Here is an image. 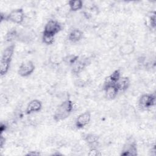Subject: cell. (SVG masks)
<instances>
[{
	"instance_id": "5b68a950",
	"label": "cell",
	"mask_w": 156,
	"mask_h": 156,
	"mask_svg": "<svg viewBox=\"0 0 156 156\" xmlns=\"http://www.w3.org/2000/svg\"><path fill=\"white\" fill-rule=\"evenodd\" d=\"M62 30V24L55 20H50L45 24L43 33L55 36Z\"/></svg>"
},
{
	"instance_id": "7402d4cb",
	"label": "cell",
	"mask_w": 156,
	"mask_h": 156,
	"mask_svg": "<svg viewBox=\"0 0 156 156\" xmlns=\"http://www.w3.org/2000/svg\"><path fill=\"white\" fill-rule=\"evenodd\" d=\"M88 155L90 156H99V155H101L102 154L96 147H90L89 152L88 153Z\"/></svg>"
},
{
	"instance_id": "484cf974",
	"label": "cell",
	"mask_w": 156,
	"mask_h": 156,
	"mask_svg": "<svg viewBox=\"0 0 156 156\" xmlns=\"http://www.w3.org/2000/svg\"><path fill=\"white\" fill-rule=\"evenodd\" d=\"M6 17L7 15L3 13H1V22H2L3 21H6Z\"/></svg>"
},
{
	"instance_id": "8fae6325",
	"label": "cell",
	"mask_w": 156,
	"mask_h": 156,
	"mask_svg": "<svg viewBox=\"0 0 156 156\" xmlns=\"http://www.w3.org/2000/svg\"><path fill=\"white\" fill-rule=\"evenodd\" d=\"M42 108V103L38 99H33L30 101L26 108L25 112L26 115H30L34 113L38 112Z\"/></svg>"
},
{
	"instance_id": "9c48e42d",
	"label": "cell",
	"mask_w": 156,
	"mask_h": 156,
	"mask_svg": "<svg viewBox=\"0 0 156 156\" xmlns=\"http://www.w3.org/2000/svg\"><path fill=\"white\" fill-rule=\"evenodd\" d=\"M90 63L89 59L88 58H79V60L72 66L71 73L76 76H78L82 73L85 68Z\"/></svg>"
},
{
	"instance_id": "9a60e30c",
	"label": "cell",
	"mask_w": 156,
	"mask_h": 156,
	"mask_svg": "<svg viewBox=\"0 0 156 156\" xmlns=\"http://www.w3.org/2000/svg\"><path fill=\"white\" fill-rule=\"evenodd\" d=\"M130 83V79L128 77H121L116 85L119 91L124 92L129 88Z\"/></svg>"
},
{
	"instance_id": "ac0fdd59",
	"label": "cell",
	"mask_w": 156,
	"mask_h": 156,
	"mask_svg": "<svg viewBox=\"0 0 156 156\" xmlns=\"http://www.w3.org/2000/svg\"><path fill=\"white\" fill-rule=\"evenodd\" d=\"M19 34L18 33L17 30L13 28L10 29L5 34V40L7 42H12L15 40L18 39Z\"/></svg>"
},
{
	"instance_id": "d6986e66",
	"label": "cell",
	"mask_w": 156,
	"mask_h": 156,
	"mask_svg": "<svg viewBox=\"0 0 156 156\" xmlns=\"http://www.w3.org/2000/svg\"><path fill=\"white\" fill-rule=\"evenodd\" d=\"M79 58V57L74 54H68L63 58V62L67 65L72 66Z\"/></svg>"
},
{
	"instance_id": "603a6c76",
	"label": "cell",
	"mask_w": 156,
	"mask_h": 156,
	"mask_svg": "<svg viewBox=\"0 0 156 156\" xmlns=\"http://www.w3.org/2000/svg\"><path fill=\"white\" fill-rule=\"evenodd\" d=\"M26 155L27 156H39L41 155V153L40 151H29Z\"/></svg>"
},
{
	"instance_id": "7a4b0ae2",
	"label": "cell",
	"mask_w": 156,
	"mask_h": 156,
	"mask_svg": "<svg viewBox=\"0 0 156 156\" xmlns=\"http://www.w3.org/2000/svg\"><path fill=\"white\" fill-rule=\"evenodd\" d=\"M74 108V103L70 99L63 101L55 110L53 115L54 121L59 122L66 119L72 113Z\"/></svg>"
},
{
	"instance_id": "30bf717a",
	"label": "cell",
	"mask_w": 156,
	"mask_h": 156,
	"mask_svg": "<svg viewBox=\"0 0 156 156\" xmlns=\"http://www.w3.org/2000/svg\"><path fill=\"white\" fill-rule=\"evenodd\" d=\"M91 121V113L88 111H86L80 114L76 118L75 126L77 129H81L87 126Z\"/></svg>"
},
{
	"instance_id": "4fadbf2b",
	"label": "cell",
	"mask_w": 156,
	"mask_h": 156,
	"mask_svg": "<svg viewBox=\"0 0 156 156\" xmlns=\"http://www.w3.org/2000/svg\"><path fill=\"white\" fill-rule=\"evenodd\" d=\"M83 140L90 146L96 147L99 143V136L94 133H85L83 136Z\"/></svg>"
},
{
	"instance_id": "7c38bea8",
	"label": "cell",
	"mask_w": 156,
	"mask_h": 156,
	"mask_svg": "<svg viewBox=\"0 0 156 156\" xmlns=\"http://www.w3.org/2000/svg\"><path fill=\"white\" fill-rule=\"evenodd\" d=\"M135 47L132 43L127 42L122 44L119 48V52L122 56L129 55L134 52Z\"/></svg>"
},
{
	"instance_id": "8992f818",
	"label": "cell",
	"mask_w": 156,
	"mask_h": 156,
	"mask_svg": "<svg viewBox=\"0 0 156 156\" xmlns=\"http://www.w3.org/2000/svg\"><path fill=\"white\" fill-rule=\"evenodd\" d=\"M24 12L23 9L18 8L12 10L7 15L6 21H10L15 24H21L24 20Z\"/></svg>"
},
{
	"instance_id": "3957f363",
	"label": "cell",
	"mask_w": 156,
	"mask_h": 156,
	"mask_svg": "<svg viewBox=\"0 0 156 156\" xmlns=\"http://www.w3.org/2000/svg\"><path fill=\"white\" fill-rule=\"evenodd\" d=\"M156 96L154 93L143 94L138 99V107L142 110H147L155 106Z\"/></svg>"
},
{
	"instance_id": "6da1fadb",
	"label": "cell",
	"mask_w": 156,
	"mask_h": 156,
	"mask_svg": "<svg viewBox=\"0 0 156 156\" xmlns=\"http://www.w3.org/2000/svg\"><path fill=\"white\" fill-rule=\"evenodd\" d=\"M15 44L12 43L7 46L2 51L0 62V75L5 76L9 70L13 56Z\"/></svg>"
},
{
	"instance_id": "2e32d148",
	"label": "cell",
	"mask_w": 156,
	"mask_h": 156,
	"mask_svg": "<svg viewBox=\"0 0 156 156\" xmlns=\"http://www.w3.org/2000/svg\"><path fill=\"white\" fill-rule=\"evenodd\" d=\"M121 73L119 69L115 70L110 76H108L106 79L105 82H110L112 83H116L120 78L121 77Z\"/></svg>"
},
{
	"instance_id": "cb8c5ba5",
	"label": "cell",
	"mask_w": 156,
	"mask_h": 156,
	"mask_svg": "<svg viewBox=\"0 0 156 156\" xmlns=\"http://www.w3.org/2000/svg\"><path fill=\"white\" fill-rule=\"evenodd\" d=\"M5 141H6L5 138L2 135V134H1V137H0V147H1V149H2L4 146L5 145Z\"/></svg>"
},
{
	"instance_id": "ba28073f",
	"label": "cell",
	"mask_w": 156,
	"mask_h": 156,
	"mask_svg": "<svg viewBox=\"0 0 156 156\" xmlns=\"http://www.w3.org/2000/svg\"><path fill=\"white\" fill-rule=\"evenodd\" d=\"M103 90L104 91L105 97L110 100L115 99L119 92L116 83H112L107 82H104Z\"/></svg>"
},
{
	"instance_id": "44dd1931",
	"label": "cell",
	"mask_w": 156,
	"mask_h": 156,
	"mask_svg": "<svg viewBox=\"0 0 156 156\" xmlns=\"http://www.w3.org/2000/svg\"><path fill=\"white\" fill-rule=\"evenodd\" d=\"M54 38H55L54 36H52L47 34H44V33L42 34V41L43 43H44L47 45H51L53 44L54 42Z\"/></svg>"
},
{
	"instance_id": "ffe728a7",
	"label": "cell",
	"mask_w": 156,
	"mask_h": 156,
	"mask_svg": "<svg viewBox=\"0 0 156 156\" xmlns=\"http://www.w3.org/2000/svg\"><path fill=\"white\" fill-rule=\"evenodd\" d=\"M149 19V26L151 29H155L156 27V15L155 11H151L147 15Z\"/></svg>"
},
{
	"instance_id": "d4e9b609",
	"label": "cell",
	"mask_w": 156,
	"mask_h": 156,
	"mask_svg": "<svg viewBox=\"0 0 156 156\" xmlns=\"http://www.w3.org/2000/svg\"><path fill=\"white\" fill-rule=\"evenodd\" d=\"M7 125L5 123L1 122V126H0V132H1V134H2V133L4 132H5L7 129Z\"/></svg>"
},
{
	"instance_id": "52a82bcc",
	"label": "cell",
	"mask_w": 156,
	"mask_h": 156,
	"mask_svg": "<svg viewBox=\"0 0 156 156\" xmlns=\"http://www.w3.org/2000/svg\"><path fill=\"white\" fill-rule=\"evenodd\" d=\"M35 68V66L33 62L28 60L23 62L18 68V74L23 77H28L32 74Z\"/></svg>"
},
{
	"instance_id": "5bb4252c",
	"label": "cell",
	"mask_w": 156,
	"mask_h": 156,
	"mask_svg": "<svg viewBox=\"0 0 156 156\" xmlns=\"http://www.w3.org/2000/svg\"><path fill=\"white\" fill-rule=\"evenodd\" d=\"M83 32L79 29H73L68 34V40L72 43H77L83 38Z\"/></svg>"
},
{
	"instance_id": "277c9868",
	"label": "cell",
	"mask_w": 156,
	"mask_h": 156,
	"mask_svg": "<svg viewBox=\"0 0 156 156\" xmlns=\"http://www.w3.org/2000/svg\"><path fill=\"white\" fill-rule=\"evenodd\" d=\"M120 155L123 156H135L138 155L137 144L133 138H129L127 140Z\"/></svg>"
},
{
	"instance_id": "e0dca14e",
	"label": "cell",
	"mask_w": 156,
	"mask_h": 156,
	"mask_svg": "<svg viewBox=\"0 0 156 156\" xmlns=\"http://www.w3.org/2000/svg\"><path fill=\"white\" fill-rule=\"evenodd\" d=\"M70 10L77 12L83 8V1L81 0H70L68 2Z\"/></svg>"
}]
</instances>
